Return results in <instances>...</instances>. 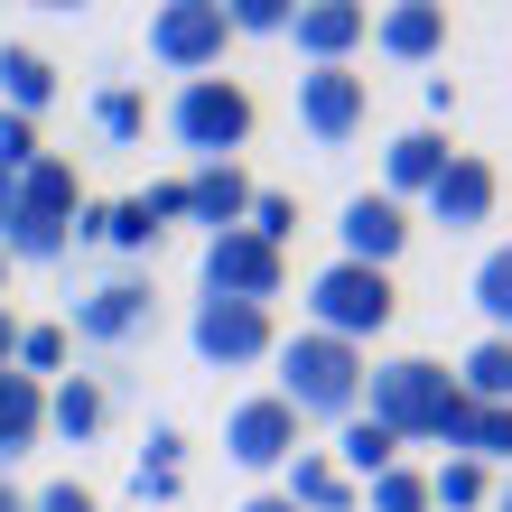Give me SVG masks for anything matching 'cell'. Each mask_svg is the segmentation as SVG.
<instances>
[{"instance_id": "cell-1", "label": "cell", "mask_w": 512, "mask_h": 512, "mask_svg": "<svg viewBox=\"0 0 512 512\" xmlns=\"http://www.w3.org/2000/svg\"><path fill=\"white\" fill-rule=\"evenodd\" d=\"M75 205H84L75 159L38 149V168L0 187V252H10V270L19 261H66L75 252Z\"/></svg>"}, {"instance_id": "cell-2", "label": "cell", "mask_w": 512, "mask_h": 512, "mask_svg": "<svg viewBox=\"0 0 512 512\" xmlns=\"http://www.w3.org/2000/svg\"><path fill=\"white\" fill-rule=\"evenodd\" d=\"M280 401L298 410V419H345L364 410V373H373V354L364 345H336V336H317V326H298V336H280Z\"/></svg>"}, {"instance_id": "cell-3", "label": "cell", "mask_w": 512, "mask_h": 512, "mask_svg": "<svg viewBox=\"0 0 512 512\" xmlns=\"http://www.w3.org/2000/svg\"><path fill=\"white\" fill-rule=\"evenodd\" d=\"M252 122H261V112H252V94H243L233 75H187V84L168 94V140L187 149L196 168L233 159V149L252 140Z\"/></svg>"}, {"instance_id": "cell-4", "label": "cell", "mask_w": 512, "mask_h": 512, "mask_svg": "<svg viewBox=\"0 0 512 512\" xmlns=\"http://www.w3.org/2000/svg\"><path fill=\"white\" fill-rule=\"evenodd\" d=\"M401 317V289H391V270H364V261H326L308 280V326L336 345H373L382 326Z\"/></svg>"}, {"instance_id": "cell-5", "label": "cell", "mask_w": 512, "mask_h": 512, "mask_svg": "<svg viewBox=\"0 0 512 512\" xmlns=\"http://www.w3.org/2000/svg\"><path fill=\"white\" fill-rule=\"evenodd\" d=\"M447 401H457V373L429 364V354H391V364L364 373V419H382L401 447H410V438H429Z\"/></svg>"}, {"instance_id": "cell-6", "label": "cell", "mask_w": 512, "mask_h": 512, "mask_svg": "<svg viewBox=\"0 0 512 512\" xmlns=\"http://www.w3.org/2000/svg\"><path fill=\"white\" fill-rule=\"evenodd\" d=\"M224 47H233L224 0H159V10H149V56H159L168 75H215Z\"/></svg>"}, {"instance_id": "cell-7", "label": "cell", "mask_w": 512, "mask_h": 512, "mask_svg": "<svg viewBox=\"0 0 512 512\" xmlns=\"http://www.w3.org/2000/svg\"><path fill=\"white\" fill-rule=\"evenodd\" d=\"M187 345H196V364L243 373V364H270V354H280V326H270V308H243V298H196Z\"/></svg>"}, {"instance_id": "cell-8", "label": "cell", "mask_w": 512, "mask_h": 512, "mask_svg": "<svg viewBox=\"0 0 512 512\" xmlns=\"http://www.w3.org/2000/svg\"><path fill=\"white\" fill-rule=\"evenodd\" d=\"M196 280H205V298L270 308V298H280V280H289V252H270L261 233H215V243H205V261H196Z\"/></svg>"}, {"instance_id": "cell-9", "label": "cell", "mask_w": 512, "mask_h": 512, "mask_svg": "<svg viewBox=\"0 0 512 512\" xmlns=\"http://www.w3.org/2000/svg\"><path fill=\"white\" fill-rule=\"evenodd\" d=\"M298 122H308L317 149H345L354 131L373 122V84L354 66H308V75H298Z\"/></svg>"}, {"instance_id": "cell-10", "label": "cell", "mask_w": 512, "mask_h": 512, "mask_svg": "<svg viewBox=\"0 0 512 512\" xmlns=\"http://www.w3.org/2000/svg\"><path fill=\"white\" fill-rule=\"evenodd\" d=\"M224 457L243 466V475H280V466L298 457V410L280 401V391L233 401V419H224Z\"/></svg>"}, {"instance_id": "cell-11", "label": "cell", "mask_w": 512, "mask_h": 512, "mask_svg": "<svg viewBox=\"0 0 512 512\" xmlns=\"http://www.w3.org/2000/svg\"><path fill=\"white\" fill-rule=\"evenodd\" d=\"M419 205H429V224L475 233V224H494V205H503V168H494V159H475V149H457V159L438 168V187L419 196Z\"/></svg>"}, {"instance_id": "cell-12", "label": "cell", "mask_w": 512, "mask_h": 512, "mask_svg": "<svg viewBox=\"0 0 512 512\" xmlns=\"http://www.w3.org/2000/svg\"><path fill=\"white\" fill-rule=\"evenodd\" d=\"M56 326H66V336H84V345H131L140 326H149V280H94Z\"/></svg>"}, {"instance_id": "cell-13", "label": "cell", "mask_w": 512, "mask_h": 512, "mask_svg": "<svg viewBox=\"0 0 512 512\" xmlns=\"http://www.w3.org/2000/svg\"><path fill=\"white\" fill-rule=\"evenodd\" d=\"M289 38H298L308 66H345V56L373 38V10H364V0H298V10H289Z\"/></svg>"}, {"instance_id": "cell-14", "label": "cell", "mask_w": 512, "mask_h": 512, "mask_svg": "<svg viewBox=\"0 0 512 512\" xmlns=\"http://www.w3.org/2000/svg\"><path fill=\"white\" fill-rule=\"evenodd\" d=\"M336 261H364V270H391L410 252V205H391V196H354L345 215H336Z\"/></svg>"}, {"instance_id": "cell-15", "label": "cell", "mask_w": 512, "mask_h": 512, "mask_svg": "<svg viewBox=\"0 0 512 512\" xmlns=\"http://www.w3.org/2000/svg\"><path fill=\"white\" fill-rule=\"evenodd\" d=\"M373 47L391 66H438L447 56V0H391V10H373Z\"/></svg>"}, {"instance_id": "cell-16", "label": "cell", "mask_w": 512, "mask_h": 512, "mask_svg": "<svg viewBox=\"0 0 512 512\" xmlns=\"http://www.w3.org/2000/svg\"><path fill=\"white\" fill-rule=\"evenodd\" d=\"M243 215H252V177H243V159L187 168V224H205V243H215V233H243Z\"/></svg>"}, {"instance_id": "cell-17", "label": "cell", "mask_w": 512, "mask_h": 512, "mask_svg": "<svg viewBox=\"0 0 512 512\" xmlns=\"http://www.w3.org/2000/svg\"><path fill=\"white\" fill-rule=\"evenodd\" d=\"M447 159H457V140H447V131H429V122H419V131H401V140L382 149V196H391V205L429 196Z\"/></svg>"}, {"instance_id": "cell-18", "label": "cell", "mask_w": 512, "mask_h": 512, "mask_svg": "<svg viewBox=\"0 0 512 512\" xmlns=\"http://www.w3.org/2000/svg\"><path fill=\"white\" fill-rule=\"evenodd\" d=\"M103 419H112V391L94 373H66V382H47V438H66V447H94L103 438Z\"/></svg>"}, {"instance_id": "cell-19", "label": "cell", "mask_w": 512, "mask_h": 512, "mask_svg": "<svg viewBox=\"0 0 512 512\" xmlns=\"http://www.w3.org/2000/svg\"><path fill=\"white\" fill-rule=\"evenodd\" d=\"M280 475H289V485H280V503H298V512H354V503H364V494L345 485V466L326 457V447H298Z\"/></svg>"}, {"instance_id": "cell-20", "label": "cell", "mask_w": 512, "mask_h": 512, "mask_svg": "<svg viewBox=\"0 0 512 512\" xmlns=\"http://www.w3.org/2000/svg\"><path fill=\"white\" fill-rule=\"evenodd\" d=\"M47 438V382H28V373H0V475H10L28 447Z\"/></svg>"}, {"instance_id": "cell-21", "label": "cell", "mask_w": 512, "mask_h": 512, "mask_svg": "<svg viewBox=\"0 0 512 512\" xmlns=\"http://www.w3.org/2000/svg\"><path fill=\"white\" fill-rule=\"evenodd\" d=\"M75 243H112V252H159V224L140 215V196H103V205H75Z\"/></svg>"}, {"instance_id": "cell-22", "label": "cell", "mask_w": 512, "mask_h": 512, "mask_svg": "<svg viewBox=\"0 0 512 512\" xmlns=\"http://www.w3.org/2000/svg\"><path fill=\"white\" fill-rule=\"evenodd\" d=\"M326 457H336V466H345V485L364 494L373 475H391V466H401V438H391L382 419H364V410H354L345 429H336V447H326Z\"/></svg>"}, {"instance_id": "cell-23", "label": "cell", "mask_w": 512, "mask_h": 512, "mask_svg": "<svg viewBox=\"0 0 512 512\" xmlns=\"http://www.w3.org/2000/svg\"><path fill=\"white\" fill-rule=\"evenodd\" d=\"M56 103V66L38 47H0V112H19V122H38Z\"/></svg>"}, {"instance_id": "cell-24", "label": "cell", "mask_w": 512, "mask_h": 512, "mask_svg": "<svg viewBox=\"0 0 512 512\" xmlns=\"http://www.w3.org/2000/svg\"><path fill=\"white\" fill-rule=\"evenodd\" d=\"M457 391H466L475 410H512V336H485V345H475L466 364H457Z\"/></svg>"}, {"instance_id": "cell-25", "label": "cell", "mask_w": 512, "mask_h": 512, "mask_svg": "<svg viewBox=\"0 0 512 512\" xmlns=\"http://www.w3.org/2000/svg\"><path fill=\"white\" fill-rule=\"evenodd\" d=\"M494 503V466H475V457H447L429 475V512H485Z\"/></svg>"}, {"instance_id": "cell-26", "label": "cell", "mask_w": 512, "mask_h": 512, "mask_svg": "<svg viewBox=\"0 0 512 512\" xmlns=\"http://www.w3.org/2000/svg\"><path fill=\"white\" fill-rule=\"evenodd\" d=\"M475 317H485V336H512V243H494L485 261H475Z\"/></svg>"}, {"instance_id": "cell-27", "label": "cell", "mask_w": 512, "mask_h": 512, "mask_svg": "<svg viewBox=\"0 0 512 512\" xmlns=\"http://www.w3.org/2000/svg\"><path fill=\"white\" fill-rule=\"evenodd\" d=\"M177 447H187L177 429H159V438H149V457H140V475H131V485H140V503H177V494H187V466H177Z\"/></svg>"}, {"instance_id": "cell-28", "label": "cell", "mask_w": 512, "mask_h": 512, "mask_svg": "<svg viewBox=\"0 0 512 512\" xmlns=\"http://www.w3.org/2000/svg\"><path fill=\"white\" fill-rule=\"evenodd\" d=\"M66 326H19V354H10V373H28V382H66Z\"/></svg>"}, {"instance_id": "cell-29", "label": "cell", "mask_w": 512, "mask_h": 512, "mask_svg": "<svg viewBox=\"0 0 512 512\" xmlns=\"http://www.w3.org/2000/svg\"><path fill=\"white\" fill-rule=\"evenodd\" d=\"M457 457H475V466H503V457H512V410H466Z\"/></svg>"}, {"instance_id": "cell-30", "label": "cell", "mask_w": 512, "mask_h": 512, "mask_svg": "<svg viewBox=\"0 0 512 512\" xmlns=\"http://www.w3.org/2000/svg\"><path fill=\"white\" fill-rule=\"evenodd\" d=\"M243 233H261L270 252H289V243H298V205H289L280 187H252V215H243Z\"/></svg>"}, {"instance_id": "cell-31", "label": "cell", "mask_w": 512, "mask_h": 512, "mask_svg": "<svg viewBox=\"0 0 512 512\" xmlns=\"http://www.w3.org/2000/svg\"><path fill=\"white\" fill-rule=\"evenodd\" d=\"M94 131L103 140H140L149 131V103L131 94V84H103V94H94Z\"/></svg>"}, {"instance_id": "cell-32", "label": "cell", "mask_w": 512, "mask_h": 512, "mask_svg": "<svg viewBox=\"0 0 512 512\" xmlns=\"http://www.w3.org/2000/svg\"><path fill=\"white\" fill-rule=\"evenodd\" d=\"M364 503H373V512H429V475L401 457L391 475H373V485H364Z\"/></svg>"}, {"instance_id": "cell-33", "label": "cell", "mask_w": 512, "mask_h": 512, "mask_svg": "<svg viewBox=\"0 0 512 512\" xmlns=\"http://www.w3.org/2000/svg\"><path fill=\"white\" fill-rule=\"evenodd\" d=\"M233 38H289V0H224Z\"/></svg>"}, {"instance_id": "cell-34", "label": "cell", "mask_w": 512, "mask_h": 512, "mask_svg": "<svg viewBox=\"0 0 512 512\" xmlns=\"http://www.w3.org/2000/svg\"><path fill=\"white\" fill-rule=\"evenodd\" d=\"M28 168H38V122L0 112V187H10V177H28Z\"/></svg>"}, {"instance_id": "cell-35", "label": "cell", "mask_w": 512, "mask_h": 512, "mask_svg": "<svg viewBox=\"0 0 512 512\" xmlns=\"http://www.w3.org/2000/svg\"><path fill=\"white\" fill-rule=\"evenodd\" d=\"M140 215L159 224V233H168V224H187V177H159V187H140Z\"/></svg>"}, {"instance_id": "cell-36", "label": "cell", "mask_w": 512, "mask_h": 512, "mask_svg": "<svg viewBox=\"0 0 512 512\" xmlns=\"http://www.w3.org/2000/svg\"><path fill=\"white\" fill-rule=\"evenodd\" d=\"M28 512H103V503H94V494H84L75 475H66V485H47V494H28Z\"/></svg>"}, {"instance_id": "cell-37", "label": "cell", "mask_w": 512, "mask_h": 512, "mask_svg": "<svg viewBox=\"0 0 512 512\" xmlns=\"http://www.w3.org/2000/svg\"><path fill=\"white\" fill-rule=\"evenodd\" d=\"M10 354H19V317L0 308V373H10Z\"/></svg>"}, {"instance_id": "cell-38", "label": "cell", "mask_w": 512, "mask_h": 512, "mask_svg": "<svg viewBox=\"0 0 512 512\" xmlns=\"http://www.w3.org/2000/svg\"><path fill=\"white\" fill-rule=\"evenodd\" d=\"M0 512H28V494H19V485H10V475H0Z\"/></svg>"}, {"instance_id": "cell-39", "label": "cell", "mask_w": 512, "mask_h": 512, "mask_svg": "<svg viewBox=\"0 0 512 512\" xmlns=\"http://www.w3.org/2000/svg\"><path fill=\"white\" fill-rule=\"evenodd\" d=\"M243 512H298V503H280V494H252V503H243Z\"/></svg>"}, {"instance_id": "cell-40", "label": "cell", "mask_w": 512, "mask_h": 512, "mask_svg": "<svg viewBox=\"0 0 512 512\" xmlns=\"http://www.w3.org/2000/svg\"><path fill=\"white\" fill-rule=\"evenodd\" d=\"M485 512H512V485H494V503H485Z\"/></svg>"}, {"instance_id": "cell-41", "label": "cell", "mask_w": 512, "mask_h": 512, "mask_svg": "<svg viewBox=\"0 0 512 512\" xmlns=\"http://www.w3.org/2000/svg\"><path fill=\"white\" fill-rule=\"evenodd\" d=\"M0 308H10V252H0Z\"/></svg>"}]
</instances>
